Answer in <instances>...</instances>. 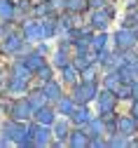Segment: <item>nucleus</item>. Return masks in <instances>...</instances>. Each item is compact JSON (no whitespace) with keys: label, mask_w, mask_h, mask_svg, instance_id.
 Segmentation results:
<instances>
[{"label":"nucleus","mask_w":138,"mask_h":148,"mask_svg":"<svg viewBox=\"0 0 138 148\" xmlns=\"http://www.w3.org/2000/svg\"><path fill=\"white\" fill-rule=\"evenodd\" d=\"M96 97H98V87H96L94 80H84L82 85H77L75 92H73V101L75 103H89Z\"/></svg>","instance_id":"obj_1"},{"label":"nucleus","mask_w":138,"mask_h":148,"mask_svg":"<svg viewBox=\"0 0 138 148\" xmlns=\"http://www.w3.org/2000/svg\"><path fill=\"white\" fill-rule=\"evenodd\" d=\"M136 40H138V33L133 31V28H120L115 33V47H117V52H126V49H133V45H136Z\"/></svg>","instance_id":"obj_2"},{"label":"nucleus","mask_w":138,"mask_h":148,"mask_svg":"<svg viewBox=\"0 0 138 148\" xmlns=\"http://www.w3.org/2000/svg\"><path fill=\"white\" fill-rule=\"evenodd\" d=\"M31 113H33V106L28 103V99H19V101H14L10 106V115L16 122H26L31 118Z\"/></svg>","instance_id":"obj_3"},{"label":"nucleus","mask_w":138,"mask_h":148,"mask_svg":"<svg viewBox=\"0 0 138 148\" xmlns=\"http://www.w3.org/2000/svg\"><path fill=\"white\" fill-rule=\"evenodd\" d=\"M117 94L112 89H103L101 94H98V113L101 115H110L112 110H115V106H117Z\"/></svg>","instance_id":"obj_4"},{"label":"nucleus","mask_w":138,"mask_h":148,"mask_svg":"<svg viewBox=\"0 0 138 148\" xmlns=\"http://www.w3.org/2000/svg\"><path fill=\"white\" fill-rule=\"evenodd\" d=\"M117 134H122L126 139L136 136L138 134V120L133 115H122V118H117Z\"/></svg>","instance_id":"obj_5"},{"label":"nucleus","mask_w":138,"mask_h":148,"mask_svg":"<svg viewBox=\"0 0 138 148\" xmlns=\"http://www.w3.org/2000/svg\"><path fill=\"white\" fill-rule=\"evenodd\" d=\"M112 14H115L112 7H101V10H96L94 16H91V28H96V31H105V26H108L110 19H112Z\"/></svg>","instance_id":"obj_6"},{"label":"nucleus","mask_w":138,"mask_h":148,"mask_svg":"<svg viewBox=\"0 0 138 148\" xmlns=\"http://www.w3.org/2000/svg\"><path fill=\"white\" fill-rule=\"evenodd\" d=\"M31 134H33V146H47L52 139V132L47 125H40V127L31 125Z\"/></svg>","instance_id":"obj_7"},{"label":"nucleus","mask_w":138,"mask_h":148,"mask_svg":"<svg viewBox=\"0 0 138 148\" xmlns=\"http://www.w3.org/2000/svg\"><path fill=\"white\" fill-rule=\"evenodd\" d=\"M70 120H73L77 127H87L89 120H91V113H89L87 103H80V108H75L73 113H70Z\"/></svg>","instance_id":"obj_8"},{"label":"nucleus","mask_w":138,"mask_h":148,"mask_svg":"<svg viewBox=\"0 0 138 148\" xmlns=\"http://www.w3.org/2000/svg\"><path fill=\"white\" fill-rule=\"evenodd\" d=\"M42 92H45V97H47L49 101H58V99L63 97V92H61V87H58V82H56L54 78L45 82V89H42Z\"/></svg>","instance_id":"obj_9"},{"label":"nucleus","mask_w":138,"mask_h":148,"mask_svg":"<svg viewBox=\"0 0 138 148\" xmlns=\"http://www.w3.org/2000/svg\"><path fill=\"white\" fill-rule=\"evenodd\" d=\"M24 66L31 71V73H37L42 66H45V59H42V54L40 52H35V54H28V57L24 59Z\"/></svg>","instance_id":"obj_10"},{"label":"nucleus","mask_w":138,"mask_h":148,"mask_svg":"<svg viewBox=\"0 0 138 148\" xmlns=\"http://www.w3.org/2000/svg\"><path fill=\"white\" fill-rule=\"evenodd\" d=\"M68 143H70L73 148H82V146L89 143V134L82 132V127H80V129H75L73 134H68Z\"/></svg>","instance_id":"obj_11"},{"label":"nucleus","mask_w":138,"mask_h":148,"mask_svg":"<svg viewBox=\"0 0 138 148\" xmlns=\"http://www.w3.org/2000/svg\"><path fill=\"white\" fill-rule=\"evenodd\" d=\"M21 47H24V40L19 38V35H10V38L3 40V52H7V54H14V52H19Z\"/></svg>","instance_id":"obj_12"},{"label":"nucleus","mask_w":138,"mask_h":148,"mask_svg":"<svg viewBox=\"0 0 138 148\" xmlns=\"http://www.w3.org/2000/svg\"><path fill=\"white\" fill-rule=\"evenodd\" d=\"M35 120H37V125H54V110L52 108H47V106H42V108H37L35 110Z\"/></svg>","instance_id":"obj_13"},{"label":"nucleus","mask_w":138,"mask_h":148,"mask_svg":"<svg viewBox=\"0 0 138 148\" xmlns=\"http://www.w3.org/2000/svg\"><path fill=\"white\" fill-rule=\"evenodd\" d=\"M24 35H26V40H31V42H35V40H42L40 24H35V21L26 24V26H24Z\"/></svg>","instance_id":"obj_14"},{"label":"nucleus","mask_w":138,"mask_h":148,"mask_svg":"<svg viewBox=\"0 0 138 148\" xmlns=\"http://www.w3.org/2000/svg\"><path fill=\"white\" fill-rule=\"evenodd\" d=\"M103 127H105L103 118H91V120H89V125H87V134H89V136H101Z\"/></svg>","instance_id":"obj_15"},{"label":"nucleus","mask_w":138,"mask_h":148,"mask_svg":"<svg viewBox=\"0 0 138 148\" xmlns=\"http://www.w3.org/2000/svg\"><path fill=\"white\" fill-rule=\"evenodd\" d=\"M14 12H16V7H14L12 0H0V19L10 21L12 16H14Z\"/></svg>","instance_id":"obj_16"},{"label":"nucleus","mask_w":138,"mask_h":148,"mask_svg":"<svg viewBox=\"0 0 138 148\" xmlns=\"http://www.w3.org/2000/svg\"><path fill=\"white\" fill-rule=\"evenodd\" d=\"M103 82H105V89H112V92H115L124 80H122V75H120V71H112V73H108V75H105Z\"/></svg>","instance_id":"obj_17"},{"label":"nucleus","mask_w":138,"mask_h":148,"mask_svg":"<svg viewBox=\"0 0 138 148\" xmlns=\"http://www.w3.org/2000/svg\"><path fill=\"white\" fill-rule=\"evenodd\" d=\"M105 42H108V35L101 31L98 35H94L91 38V42H89V47L94 49V52H101V49H105Z\"/></svg>","instance_id":"obj_18"},{"label":"nucleus","mask_w":138,"mask_h":148,"mask_svg":"<svg viewBox=\"0 0 138 148\" xmlns=\"http://www.w3.org/2000/svg\"><path fill=\"white\" fill-rule=\"evenodd\" d=\"M115 94H117V99H124V101L131 99V97H133V85H131V82H122L120 87L115 89Z\"/></svg>","instance_id":"obj_19"},{"label":"nucleus","mask_w":138,"mask_h":148,"mask_svg":"<svg viewBox=\"0 0 138 148\" xmlns=\"http://www.w3.org/2000/svg\"><path fill=\"white\" fill-rule=\"evenodd\" d=\"M45 101H47V97H45V92H40V89H37V92H33V94L28 97V103L33 106V110L42 108V106H45Z\"/></svg>","instance_id":"obj_20"},{"label":"nucleus","mask_w":138,"mask_h":148,"mask_svg":"<svg viewBox=\"0 0 138 148\" xmlns=\"http://www.w3.org/2000/svg\"><path fill=\"white\" fill-rule=\"evenodd\" d=\"M40 31H42V38H52L54 31H56V21H54V19H42Z\"/></svg>","instance_id":"obj_21"},{"label":"nucleus","mask_w":138,"mask_h":148,"mask_svg":"<svg viewBox=\"0 0 138 148\" xmlns=\"http://www.w3.org/2000/svg\"><path fill=\"white\" fill-rule=\"evenodd\" d=\"M63 71V80L66 82H77V75H80V68H77V66H66V68H61Z\"/></svg>","instance_id":"obj_22"},{"label":"nucleus","mask_w":138,"mask_h":148,"mask_svg":"<svg viewBox=\"0 0 138 148\" xmlns=\"http://www.w3.org/2000/svg\"><path fill=\"white\" fill-rule=\"evenodd\" d=\"M58 110H61L63 115H70L73 110H75V101H73V99H63V97H61V99H58Z\"/></svg>","instance_id":"obj_23"},{"label":"nucleus","mask_w":138,"mask_h":148,"mask_svg":"<svg viewBox=\"0 0 138 148\" xmlns=\"http://www.w3.org/2000/svg\"><path fill=\"white\" fill-rule=\"evenodd\" d=\"M54 66H56V68H66V66H68V54H66L63 47L54 54Z\"/></svg>","instance_id":"obj_24"},{"label":"nucleus","mask_w":138,"mask_h":148,"mask_svg":"<svg viewBox=\"0 0 138 148\" xmlns=\"http://www.w3.org/2000/svg\"><path fill=\"white\" fill-rule=\"evenodd\" d=\"M54 134L58 136V141H66L68 139V122H56L54 125Z\"/></svg>","instance_id":"obj_25"},{"label":"nucleus","mask_w":138,"mask_h":148,"mask_svg":"<svg viewBox=\"0 0 138 148\" xmlns=\"http://www.w3.org/2000/svg\"><path fill=\"white\" fill-rule=\"evenodd\" d=\"M84 7H87L84 0H66V10L68 12H82Z\"/></svg>","instance_id":"obj_26"},{"label":"nucleus","mask_w":138,"mask_h":148,"mask_svg":"<svg viewBox=\"0 0 138 148\" xmlns=\"http://www.w3.org/2000/svg\"><path fill=\"white\" fill-rule=\"evenodd\" d=\"M89 64H91V59L87 57V54H84V52H77V57H75V66L84 71V68H87Z\"/></svg>","instance_id":"obj_27"},{"label":"nucleus","mask_w":138,"mask_h":148,"mask_svg":"<svg viewBox=\"0 0 138 148\" xmlns=\"http://www.w3.org/2000/svg\"><path fill=\"white\" fill-rule=\"evenodd\" d=\"M37 78H40L42 82H47V80H52V68H49V66H42L40 71H37Z\"/></svg>","instance_id":"obj_28"},{"label":"nucleus","mask_w":138,"mask_h":148,"mask_svg":"<svg viewBox=\"0 0 138 148\" xmlns=\"http://www.w3.org/2000/svg\"><path fill=\"white\" fill-rule=\"evenodd\" d=\"M82 78H84V80H94V78H96V66H94V64H89V66L84 68Z\"/></svg>","instance_id":"obj_29"},{"label":"nucleus","mask_w":138,"mask_h":148,"mask_svg":"<svg viewBox=\"0 0 138 148\" xmlns=\"http://www.w3.org/2000/svg\"><path fill=\"white\" fill-rule=\"evenodd\" d=\"M94 10H98V7H105V0H91V3H89Z\"/></svg>","instance_id":"obj_30"},{"label":"nucleus","mask_w":138,"mask_h":148,"mask_svg":"<svg viewBox=\"0 0 138 148\" xmlns=\"http://www.w3.org/2000/svg\"><path fill=\"white\" fill-rule=\"evenodd\" d=\"M131 115L138 120V101H136V103H133V108H131Z\"/></svg>","instance_id":"obj_31"}]
</instances>
